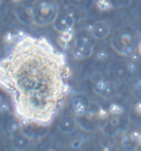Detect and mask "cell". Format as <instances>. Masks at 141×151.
<instances>
[{"mask_svg":"<svg viewBox=\"0 0 141 151\" xmlns=\"http://www.w3.org/2000/svg\"><path fill=\"white\" fill-rule=\"evenodd\" d=\"M16 35H17V40H21V39L25 38V37H27L28 34H25L24 31H22V30H19V31H17Z\"/></svg>","mask_w":141,"mask_h":151,"instance_id":"obj_26","label":"cell"},{"mask_svg":"<svg viewBox=\"0 0 141 151\" xmlns=\"http://www.w3.org/2000/svg\"><path fill=\"white\" fill-rule=\"evenodd\" d=\"M4 43L12 44V43H14L17 41V35H16V33L11 32V31H8V32L4 35Z\"/></svg>","mask_w":141,"mask_h":151,"instance_id":"obj_13","label":"cell"},{"mask_svg":"<svg viewBox=\"0 0 141 151\" xmlns=\"http://www.w3.org/2000/svg\"><path fill=\"white\" fill-rule=\"evenodd\" d=\"M72 39H73V27H70L65 31L61 32V34H60V37L58 39V44L62 49L67 50V49H70V42Z\"/></svg>","mask_w":141,"mask_h":151,"instance_id":"obj_6","label":"cell"},{"mask_svg":"<svg viewBox=\"0 0 141 151\" xmlns=\"http://www.w3.org/2000/svg\"><path fill=\"white\" fill-rule=\"evenodd\" d=\"M124 55H131L135 52V49H133V46H131L130 44L128 45H124Z\"/></svg>","mask_w":141,"mask_h":151,"instance_id":"obj_23","label":"cell"},{"mask_svg":"<svg viewBox=\"0 0 141 151\" xmlns=\"http://www.w3.org/2000/svg\"><path fill=\"white\" fill-rule=\"evenodd\" d=\"M137 142H139L141 145V134L139 132V136H138V139H137Z\"/></svg>","mask_w":141,"mask_h":151,"instance_id":"obj_30","label":"cell"},{"mask_svg":"<svg viewBox=\"0 0 141 151\" xmlns=\"http://www.w3.org/2000/svg\"><path fill=\"white\" fill-rule=\"evenodd\" d=\"M87 111V106L85 104V101L81 98H75L74 101H72V113L75 117L81 118L86 115Z\"/></svg>","mask_w":141,"mask_h":151,"instance_id":"obj_4","label":"cell"},{"mask_svg":"<svg viewBox=\"0 0 141 151\" xmlns=\"http://www.w3.org/2000/svg\"><path fill=\"white\" fill-rule=\"evenodd\" d=\"M126 67H127L128 72H130V73H135V72H137V70H138L136 61H132V60H131V61H129L128 63L126 64Z\"/></svg>","mask_w":141,"mask_h":151,"instance_id":"obj_19","label":"cell"},{"mask_svg":"<svg viewBox=\"0 0 141 151\" xmlns=\"http://www.w3.org/2000/svg\"><path fill=\"white\" fill-rule=\"evenodd\" d=\"M72 54H73V56H74L76 60H84L86 59V55L84 54V52L81 49H78V47H76V46H74L73 47V50H72Z\"/></svg>","mask_w":141,"mask_h":151,"instance_id":"obj_14","label":"cell"},{"mask_svg":"<svg viewBox=\"0 0 141 151\" xmlns=\"http://www.w3.org/2000/svg\"><path fill=\"white\" fill-rule=\"evenodd\" d=\"M135 108H136V111L141 115V101H139V103H137V104H136Z\"/></svg>","mask_w":141,"mask_h":151,"instance_id":"obj_28","label":"cell"},{"mask_svg":"<svg viewBox=\"0 0 141 151\" xmlns=\"http://www.w3.org/2000/svg\"><path fill=\"white\" fill-rule=\"evenodd\" d=\"M94 89H95V92L97 93V94H99V95L109 94V93H110V83L101 77L100 80H98L95 83Z\"/></svg>","mask_w":141,"mask_h":151,"instance_id":"obj_9","label":"cell"},{"mask_svg":"<svg viewBox=\"0 0 141 151\" xmlns=\"http://www.w3.org/2000/svg\"><path fill=\"white\" fill-rule=\"evenodd\" d=\"M40 11L43 16H46V14H49L51 12V4H47V2H41L40 4Z\"/></svg>","mask_w":141,"mask_h":151,"instance_id":"obj_16","label":"cell"},{"mask_svg":"<svg viewBox=\"0 0 141 151\" xmlns=\"http://www.w3.org/2000/svg\"><path fill=\"white\" fill-rule=\"evenodd\" d=\"M0 101H1V96H0Z\"/></svg>","mask_w":141,"mask_h":151,"instance_id":"obj_35","label":"cell"},{"mask_svg":"<svg viewBox=\"0 0 141 151\" xmlns=\"http://www.w3.org/2000/svg\"><path fill=\"white\" fill-rule=\"evenodd\" d=\"M96 59L98 60V61H106L108 59V52L106 50H100L97 52V54H96Z\"/></svg>","mask_w":141,"mask_h":151,"instance_id":"obj_18","label":"cell"},{"mask_svg":"<svg viewBox=\"0 0 141 151\" xmlns=\"http://www.w3.org/2000/svg\"><path fill=\"white\" fill-rule=\"evenodd\" d=\"M25 12H27V14L30 16V17H33L34 12H33V9L31 8V7H27V8H25Z\"/></svg>","mask_w":141,"mask_h":151,"instance_id":"obj_27","label":"cell"},{"mask_svg":"<svg viewBox=\"0 0 141 151\" xmlns=\"http://www.w3.org/2000/svg\"><path fill=\"white\" fill-rule=\"evenodd\" d=\"M30 141L29 138H27L24 134H18V136H14L12 139V147L16 149V150H25L27 148L29 147Z\"/></svg>","mask_w":141,"mask_h":151,"instance_id":"obj_7","label":"cell"},{"mask_svg":"<svg viewBox=\"0 0 141 151\" xmlns=\"http://www.w3.org/2000/svg\"><path fill=\"white\" fill-rule=\"evenodd\" d=\"M20 128H21V124L19 122H18V120H11V122H9V125H8V131L11 134L18 132V131L20 130Z\"/></svg>","mask_w":141,"mask_h":151,"instance_id":"obj_12","label":"cell"},{"mask_svg":"<svg viewBox=\"0 0 141 151\" xmlns=\"http://www.w3.org/2000/svg\"><path fill=\"white\" fill-rule=\"evenodd\" d=\"M1 4H2V0H0V6H1Z\"/></svg>","mask_w":141,"mask_h":151,"instance_id":"obj_33","label":"cell"},{"mask_svg":"<svg viewBox=\"0 0 141 151\" xmlns=\"http://www.w3.org/2000/svg\"><path fill=\"white\" fill-rule=\"evenodd\" d=\"M70 75L64 54L45 38L17 40L0 60V87L11 97L21 125L53 122L70 92Z\"/></svg>","mask_w":141,"mask_h":151,"instance_id":"obj_1","label":"cell"},{"mask_svg":"<svg viewBox=\"0 0 141 151\" xmlns=\"http://www.w3.org/2000/svg\"><path fill=\"white\" fill-rule=\"evenodd\" d=\"M58 129L61 130L63 134H70V132H73L75 129L74 119L72 117H70V116L64 117L61 120L60 125H58Z\"/></svg>","mask_w":141,"mask_h":151,"instance_id":"obj_8","label":"cell"},{"mask_svg":"<svg viewBox=\"0 0 141 151\" xmlns=\"http://www.w3.org/2000/svg\"><path fill=\"white\" fill-rule=\"evenodd\" d=\"M86 117L88 118V119H93L94 117H96L97 116V109L95 108H88L87 107V111H86V115H85Z\"/></svg>","mask_w":141,"mask_h":151,"instance_id":"obj_22","label":"cell"},{"mask_svg":"<svg viewBox=\"0 0 141 151\" xmlns=\"http://www.w3.org/2000/svg\"><path fill=\"white\" fill-rule=\"evenodd\" d=\"M73 22H74L73 14H70V13L61 14L56 18V20L54 22V28L55 30H58V32H63L70 27H73Z\"/></svg>","mask_w":141,"mask_h":151,"instance_id":"obj_2","label":"cell"},{"mask_svg":"<svg viewBox=\"0 0 141 151\" xmlns=\"http://www.w3.org/2000/svg\"><path fill=\"white\" fill-rule=\"evenodd\" d=\"M9 110V105L6 101H0V113H7Z\"/></svg>","mask_w":141,"mask_h":151,"instance_id":"obj_24","label":"cell"},{"mask_svg":"<svg viewBox=\"0 0 141 151\" xmlns=\"http://www.w3.org/2000/svg\"><path fill=\"white\" fill-rule=\"evenodd\" d=\"M13 2H16V4H19V2H21L22 0H12Z\"/></svg>","mask_w":141,"mask_h":151,"instance_id":"obj_32","label":"cell"},{"mask_svg":"<svg viewBox=\"0 0 141 151\" xmlns=\"http://www.w3.org/2000/svg\"><path fill=\"white\" fill-rule=\"evenodd\" d=\"M74 46L78 47L84 52V54L86 55V59L89 58L91 54H93V51H94V47L91 45V43L89 42V40L87 38H82V39H77L75 41Z\"/></svg>","mask_w":141,"mask_h":151,"instance_id":"obj_5","label":"cell"},{"mask_svg":"<svg viewBox=\"0 0 141 151\" xmlns=\"http://www.w3.org/2000/svg\"><path fill=\"white\" fill-rule=\"evenodd\" d=\"M131 140H132V139L130 138V136H124V138H122V140H121V145H122V146H128Z\"/></svg>","mask_w":141,"mask_h":151,"instance_id":"obj_25","label":"cell"},{"mask_svg":"<svg viewBox=\"0 0 141 151\" xmlns=\"http://www.w3.org/2000/svg\"><path fill=\"white\" fill-rule=\"evenodd\" d=\"M138 50H139V53L141 54V43L139 44V46H138Z\"/></svg>","mask_w":141,"mask_h":151,"instance_id":"obj_31","label":"cell"},{"mask_svg":"<svg viewBox=\"0 0 141 151\" xmlns=\"http://www.w3.org/2000/svg\"><path fill=\"white\" fill-rule=\"evenodd\" d=\"M109 114H112V115H117V116H119L121 114H124V108H122V106H120L119 104H117V103H112L110 104L109 106Z\"/></svg>","mask_w":141,"mask_h":151,"instance_id":"obj_10","label":"cell"},{"mask_svg":"<svg viewBox=\"0 0 141 151\" xmlns=\"http://www.w3.org/2000/svg\"><path fill=\"white\" fill-rule=\"evenodd\" d=\"M70 146L72 149H75V150H78L81 148L83 147V141L81 140V139H74V140H72L70 143Z\"/></svg>","mask_w":141,"mask_h":151,"instance_id":"obj_17","label":"cell"},{"mask_svg":"<svg viewBox=\"0 0 141 151\" xmlns=\"http://www.w3.org/2000/svg\"><path fill=\"white\" fill-rule=\"evenodd\" d=\"M108 115H109V110L105 109L104 107H98L97 108V116H96L97 118L104 120V119H107L108 118Z\"/></svg>","mask_w":141,"mask_h":151,"instance_id":"obj_15","label":"cell"},{"mask_svg":"<svg viewBox=\"0 0 141 151\" xmlns=\"http://www.w3.org/2000/svg\"><path fill=\"white\" fill-rule=\"evenodd\" d=\"M130 56H131V60H132V61H137V60H138V55L135 54V52H133V53L130 55Z\"/></svg>","mask_w":141,"mask_h":151,"instance_id":"obj_29","label":"cell"},{"mask_svg":"<svg viewBox=\"0 0 141 151\" xmlns=\"http://www.w3.org/2000/svg\"><path fill=\"white\" fill-rule=\"evenodd\" d=\"M109 124L112 127H118L119 124H120V119H119V116L117 115H112V117L109 118Z\"/></svg>","mask_w":141,"mask_h":151,"instance_id":"obj_20","label":"cell"},{"mask_svg":"<svg viewBox=\"0 0 141 151\" xmlns=\"http://www.w3.org/2000/svg\"><path fill=\"white\" fill-rule=\"evenodd\" d=\"M110 28L104 21H97L91 27V34L95 39H105L109 34Z\"/></svg>","mask_w":141,"mask_h":151,"instance_id":"obj_3","label":"cell"},{"mask_svg":"<svg viewBox=\"0 0 141 151\" xmlns=\"http://www.w3.org/2000/svg\"><path fill=\"white\" fill-rule=\"evenodd\" d=\"M96 6L100 11H107L112 8L110 0H96Z\"/></svg>","mask_w":141,"mask_h":151,"instance_id":"obj_11","label":"cell"},{"mask_svg":"<svg viewBox=\"0 0 141 151\" xmlns=\"http://www.w3.org/2000/svg\"><path fill=\"white\" fill-rule=\"evenodd\" d=\"M120 42L124 44V45H128L131 43V37L129 35L128 33H124L120 37Z\"/></svg>","mask_w":141,"mask_h":151,"instance_id":"obj_21","label":"cell"},{"mask_svg":"<svg viewBox=\"0 0 141 151\" xmlns=\"http://www.w3.org/2000/svg\"><path fill=\"white\" fill-rule=\"evenodd\" d=\"M76 1H78V2H79V1H82V0H76Z\"/></svg>","mask_w":141,"mask_h":151,"instance_id":"obj_34","label":"cell"}]
</instances>
